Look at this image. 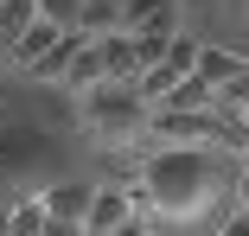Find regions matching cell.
Here are the masks:
<instances>
[{
	"label": "cell",
	"mask_w": 249,
	"mask_h": 236,
	"mask_svg": "<svg viewBox=\"0 0 249 236\" xmlns=\"http://www.w3.org/2000/svg\"><path fill=\"white\" fill-rule=\"evenodd\" d=\"M128 223H141V192H134V185H96V204L83 217V236H122Z\"/></svg>",
	"instance_id": "cell-5"
},
{
	"label": "cell",
	"mask_w": 249,
	"mask_h": 236,
	"mask_svg": "<svg viewBox=\"0 0 249 236\" xmlns=\"http://www.w3.org/2000/svg\"><path fill=\"white\" fill-rule=\"evenodd\" d=\"M198 51H205L198 38H173V51H166V58H160L154 70H147V77H141L134 89H141V96L154 102V109H166V102L179 96V89H185V83L198 77Z\"/></svg>",
	"instance_id": "cell-3"
},
{
	"label": "cell",
	"mask_w": 249,
	"mask_h": 236,
	"mask_svg": "<svg viewBox=\"0 0 249 236\" xmlns=\"http://www.w3.org/2000/svg\"><path fill=\"white\" fill-rule=\"evenodd\" d=\"M243 166H249V160H243Z\"/></svg>",
	"instance_id": "cell-19"
},
{
	"label": "cell",
	"mask_w": 249,
	"mask_h": 236,
	"mask_svg": "<svg viewBox=\"0 0 249 236\" xmlns=\"http://www.w3.org/2000/svg\"><path fill=\"white\" fill-rule=\"evenodd\" d=\"M45 236H83V223H58V217H52V230H45Z\"/></svg>",
	"instance_id": "cell-16"
},
{
	"label": "cell",
	"mask_w": 249,
	"mask_h": 236,
	"mask_svg": "<svg viewBox=\"0 0 249 236\" xmlns=\"http://www.w3.org/2000/svg\"><path fill=\"white\" fill-rule=\"evenodd\" d=\"M211 236H249V211H230V217H224Z\"/></svg>",
	"instance_id": "cell-14"
},
{
	"label": "cell",
	"mask_w": 249,
	"mask_h": 236,
	"mask_svg": "<svg viewBox=\"0 0 249 236\" xmlns=\"http://www.w3.org/2000/svg\"><path fill=\"white\" fill-rule=\"evenodd\" d=\"M236 121H243V134H249V109H236Z\"/></svg>",
	"instance_id": "cell-18"
},
{
	"label": "cell",
	"mask_w": 249,
	"mask_h": 236,
	"mask_svg": "<svg viewBox=\"0 0 249 236\" xmlns=\"http://www.w3.org/2000/svg\"><path fill=\"white\" fill-rule=\"evenodd\" d=\"M64 38H71V32H58V26H52V19H38V26H32V32H26V38H19V45H7V64H13V70H26V77H32V70H38V64H45V58H52V51H58V45H64Z\"/></svg>",
	"instance_id": "cell-6"
},
{
	"label": "cell",
	"mask_w": 249,
	"mask_h": 236,
	"mask_svg": "<svg viewBox=\"0 0 249 236\" xmlns=\"http://www.w3.org/2000/svg\"><path fill=\"white\" fill-rule=\"evenodd\" d=\"M7 223H13V236H45V230H52V204H45V192L19 198V204L7 211Z\"/></svg>",
	"instance_id": "cell-12"
},
{
	"label": "cell",
	"mask_w": 249,
	"mask_h": 236,
	"mask_svg": "<svg viewBox=\"0 0 249 236\" xmlns=\"http://www.w3.org/2000/svg\"><path fill=\"white\" fill-rule=\"evenodd\" d=\"M134 192L141 204L166 217V223H198L217 192H224V166L211 147H160V153H147L141 172H134Z\"/></svg>",
	"instance_id": "cell-1"
},
{
	"label": "cell",
	"mask_w": 249,
	"mask_h": 236,
	"mask_svg": "<svg viewBox=\"0 0 249 236\" xmlns=\"http://www.w3.org/2000/svg\"><path fill=\"white\" fill-rule=\"evenodd\" d=\"M198 77H205L217 96H224L230 83L249 77V58H243V51H224V45H205V51H198Z\"/></svg>",
	"instance_id": "cell-8"
},
{
	"label": "cell",
	"mask_w": 249,
	"mask_h": 236,
	"mask_svg": "<svg viewBox=\"0 0 249 236\" xmlns=\"http://www.w3.org/2000/svg\"><path fill=\"white\" fill-rule=\"evenodd\" d=\"M0 236H13V223H7V211H0Z\"/></svg>",
	"instance_id": "cell-17"
},
{
	"label": "cell",
	"mask_w": 249,
	"mask_h": 236,
	"mask_svg": "<svg viewBox=\"0 0 249 236\" xmlns=\"http://www.w3.org/2000/svg\"><path fill=\"white\" fill-rule=\"evenodd\" d=\"M32 26H38V0H0V51L19 45Z\"/></svg>",
	"instance_id": "cell-11"
},
{
	"label": "cell",
	"mask_w": 249,
	"mask_h": 236,
	"mask_svg": "<svg viewBox=\"0 0 249 236\" xmlns=\"http://www.w3.org/2000/svg\"><path fill=\"white\" fill-rule=\"evenodd\" d=\"M77 121H83V134L96 147H128V140H147L154 102H147L134 83H103V89H89V96H77Z\"/></svg>",
	"instance_id": "cell-2"
},
{
	"label": "cell",
	"mask_w": 249,
	"mask_h": 236,
	"mask_svg": "<svg viewBox=\"0 0 249 236\" xmlns=\"http://www.w3.org/2000/svg\"><path fill=\"white\" fill-rule=\"evenodd\" d=\"M236 211H249V166H236Z\"/></svg>",
	"instance_id": "cell-15"
},
{
	"label": "cell",
	"mask_w": 249,
	"mask_h": 236,
	"mask_svg": "<svg viewBox=\"0 0 249 236\" xmlns=\"http://www.w3.org/2000/svg\"><path fill=\"white\" fill-rule=\"evenodd\" d=\"M128 7H134V0H83V38L128 32Z\"/></svg>",
	"instance_id": "cell-9"
},
{
	"label": "cell",
	"mask_w": 249,
	"mask_h": 236,
	"mask_svg": "<svg viewBox=\"0 0 249 236\" xmlns=\"http://www.w3.org/2000/svg\"><path fill=\"white\" fill-rule=\"evenodd\" d=\"M160 147H217V115L154 109V128H147V153H160Z\"/></svg>",
	"instance_id": "cell-4"
},
{
	"label": "cell",
	"mask_w": 249,
	"mask_h": 236,
	"mask_svg": "<svg viewBox=\"0 0 249 236\" xmlns=\"http://www.w3.org/2000/svg\"><path fill=\"white\" fill-rule=\"evenodd\" d=\"M45 204H52L58 223H83L89 204H96V185H52V192H45Z\"/></svg>",
	"instance_id": "cell-10"
},
{
	"label": "cell",
	"mask_w": 249,
	"mask_h": 236,
	"mask_svg": "<svg viewBox=\"0 0 249 236\" xmlns=\"http://www.w3.org/2000/svg\"><path fill=\"white\" fill-rule=\"evenodd\" d=\"M38 19H52L58 32H83V0H38Z\"/></svg>",
	"instance_id": "cell-13"
},
{
	"label": "cell",
	"mask_w": 249,
	"mask_h": 236,
	"mask_svg": "<svg viewBox=\"0 0 249 236\" xmlns=\"http://www.w3.org/2000/svg\"><path fill=\"white\" fill-rule=\"evenodd\" d=\"M103 83H109V70H103V38H83L77 58H71V70H64V89H71V96H89V89H103Z\"/></svg>",
	"instance_id": "cell-7"
}]
</instances>
